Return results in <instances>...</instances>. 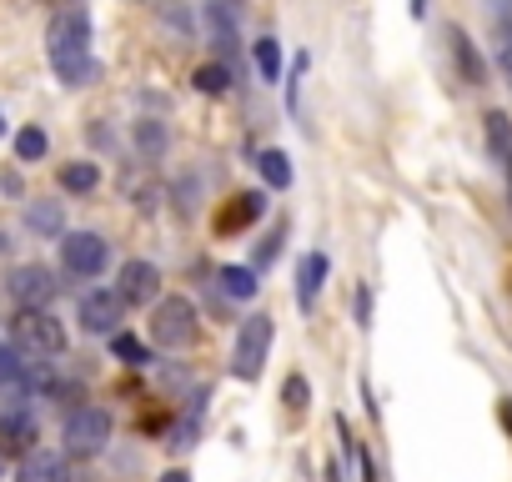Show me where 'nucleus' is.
Wrapping results in <instances>:
<instances>
[{
  "instance_id": "obj_1",
  "label": "nucleus",
  "mask_w": 512,
  "mask_h": 482,
  "mask_svg": "<svg viewBox=\"0 0 512 482\" xmlns=\"http://www.w3.org/2000/svg\"><path fill=\"white\" fill-rule=\"evenodd\" d=\"M46 56L61 86H91L101 76V61L91 56V16L86 6H71L51 21L46 31Z\"/></svg>"
},
{
  "instance_id": "obj_2",
  "label": "nucleus",
  "mask_w": 512,
  "mask_h": 482,
  "mask_svg": "<svg viewBox=\"0 0 512 482\" xmlns=\"http://www.w3.org/2000/svg\"><path fill=\"white\" fill-rule=\"evenodd\" d=\"M272 337H277V322L272 317H262V312L246 317L236 327V337H231V377H241V382L262 377V367L272 357Z\"/></svg>"
},
{
  "instance_id": "obj_3",
  "label": "nucleus",
  "mask_w": 512,
  "mask_h": 482,
  "mask_svg": "<svg viewBox=\"0 0 512 482\" xmlns=\"http://www.w3.org/2000/svg\"><path fill=\"white\" fill-rule=\"evenodd\" d=\"M11 337L26 357H61L66 352V327L46 307H21L11 322Z\"/></svg>"
},
{
  "instance_id": "obj_4",
  "label": "nucleus",
  "mask_w": 512,
  "mask_h": 482,
  "mask_svg": "<svg viewBox=\"0 0 512 482\" xmlns=\"http://www.w3.org/2000/svg\"><path fill=\"white\" fill-rule=\"evenodd\" d=\"M61 267L76 277V282H91L111 267V241L96 236V231H66L61 236Z\"/></svg>"
},
{
  "instance_id": "obj_5",
  "label": "nucleus",
  "mask_w": 512,
  "mask_h": 482,
  "mask_svg": "<svg viewBox=\"0 0 512 482\" xmlns=\"http://www.w3.org/2000/svg\"><path fill=\"white\" fill-rule=\"evenodd\" d=\"M151 342H161L171 352L196 342V307H191V297H161L151 307Z\"/></svg>"
},
{
  "instance_id": "obj_6",
  "label": "nucleus",
  "mask_w": 512,
  "mask_h": 482,
  "mask_svg": "<svg viewBox=\"0 0 512 482\" xmlns=\"http://www.w3.org/2000/svg\"><path fill=\"white\" fill-rule=\"evenodd\" d=\"M61 442H66V457H96L106 442H111V412L106 407H76L61 427Z\"/></svg>"
},
{
  "instance_id": "obj_7",
  "label": "nucleus",
  "mask_w": 512,
  "mask_h": 482,
  "mask_svg": "<svg viewBox=\"0 0 512 482\" xmlns=\"http://www.w3.org/2000/svg\"><path fill=\"white\" fill-rule=\"evenodd\" d=\"M116 292H121L126 307H151V302H161V272H156V262H141V257L126 262Z\"/></svg>"
},
{
  "instance_id": "obj_8",
  "label": "nucleus",
  "mask_w": 512,
  "mask_h": 482,
  "mask_svg": "<svg viewBox=\"0 0 512 482\" xmlns=\"http://www.w3.org/2000/svg\"><path fill=\"white\" fill-rule=\"evenodd\" d=\"M121 312H126V302H121V292H86L81 297V327L91 332V337H116V322H121Z\"/></svg>"
},
{
  "instance_id": "obj_9",
  "label": "nucleus",
  "mask_w": 512,
  "mask_h": 482,
  "mask_svg": "<svg viewBox=\"0 0 512 482\" xmlns=\"http://www.w3.org/2000/svg\"><path fill=\"white\" fill-rule=\"evenodd\" d=\"M6 287L21 307H51V297H56V277L46 267H16Z\"/></svg>"
},
{
  "instance_id": "obj_10",
  "label": "nucleus",
  "mask_w": 512,
  "mask_h": 482,
  "mask_svg": "<svg viewBox=\"0 0 512 482\" xmlns=\"http://www.w3.org/2000/svg\"><path fill=\"white\" fill-rule=\"evenodd\" d=\"M447 51H452V61H457L462 86H487V61H482V51L472 46V36H467L462 26H447Z\"/></svg>"
},
{
  "instance_id": "obj_11",
  "label": "nucleus",
  "mask_w": 512,
  "mask_h": 482,
  "mask_svg": "<svg viewBox=\"0 0 512 482\" xmlns=\"http://www.w3.org/2000/svg\"><path fill=\"white\" fill-rule=\"evenodd\" d=\"M0 452H11V457L36 452V417H31L26 407L0 412Z\"/></svg>"
},
{
  "instance_id": "obj_12",
  "label": "nucleus",
  "mask_w": 512,
  "mask_h": 482,
  "mask_svg": "<svg viewBox=\"0 0 512 482\" xmlns=\"http://www.w3.org/2000/svg\"><path fill=\"white\" fill-rule=\"evenodd\" d=\"M327 272H332L327 252H307V257L297 262V307H302V312L317 307V297H322V287H327Z\"/></svg>"
},
{
  "instance_id": "obj_13",
  "label": "nucleus",
  "mask_w": 512,
  "mask_h": 482,
  "mask_svg": "<svg viewBox=\"0 0 512 482\" xmlns=\"http://www.w3.org/2000/svg\"><path fill=\"white\" fill-rule=\"evenodd\" d=\"M267 211V196L262 191H241V196H231L226 206H221V216H216V231L221 236H231V231H246L256 216Z\"/></svg>"
},
{
  "instance_id": "obj_14",
  "label": "nucleus",
  "mask_w": 512,
  "mask_h": 482,
  "mask_svg": "<svg viewBox=\"0 0 512 482\" xmlns=\"http://www.w3.org/2000/svg\"><path fill=\"white\" fill-rule=\"evenodd\" d=\"M21 482H71V467H66V457H61V452L36 447V452H26V457H21Z\"/></svg>"
},
{
  "instance_id": "obj_15",
  "label": "nucleus",
  "mask_w": 512,
  "mask_h": 482,
  "mask_svg": "<svg viewBox=\"0 0 512 482\" xmlns=\"http://www.w3.org/2000/svg\"><path fill=\"white\" fill-rule=\"evenodd\" d=\"M0 387H11V392H26V387H46V377L31 372L26 352L11 347V342H0Z\"/></svg>"
},
{
  "instance_id": "obj_16",
  "label": "nucleus",
  "mask_w": 512,
  "mask_h": 482,
  "mask_svg": "<svg viewBox=\"0 0 512 482\" xmlns=\"http://www.w3.org/2000/svg\"><path fill=\"white\" fill-rule=\"evenodd\" d=\"M206 31H211V46L221 56H236V11L226 0H206Z\"/></svg>"
},
{
  "instance_id": "obj_17",
  "label": "nucleus",
  "mask_w": 512,
  "mask_h": 482,
  "mask_svg": "<svg viewBox=\"0 0 512 482\" xmlns=\"http://www.w3.org/2000/svg\"><path fill=\"white\" fill-rule=\"evenodd\" d=\"M151 6H156V16H161V26H166L171 36L196 41L201 21H196V11H191V0H151Z\"/></svg>"
},
{
  "instance_id": "obj_18",
  "label": "nucleus",
  "mask_w": 512,
  "mask_h": 482,
  "mask_svg": "<svg viewBox=\"0 0 512 482\" xmlns=\"http://www.w3.org/2000/svg\"><path fill=\"white\" fill-rule=\"evenodd\" d=\"M216 282H221V297H231V302H251L256 292H262V282H256L251 267H221Z\"/></svg>"
},
{
  "instance_id": "obj_19",
  "label": "nucleus",
  "mask_w": 512,
  "mask_h": 482,
  "mask_svg": "<svg viewBox=\"0 0 512 482\" xmlns=\"http://www.w3.org/2000/svg\"><path fill=\"white\" fill-rule=\"evenodd\" d=\"M231 81H236V76H231V66H221V61H206V66L191 71V86H196L201 96H226Z\"/></svg>"
},
{
  "instance_id": "obj_20",
  "label": "nucleus",
  "mask_w": 512,
  "mask_h": 482,
  "mask_svg": "<svg viewBox=\"0 0 512 482\" xmlns=\"http://www.w3.org/2000/svg\"><path fill=\"white\" fill-rule=\"evenodd\" d=\"M61 186L71 196H91L101 186V166L96 161H71V166H61Z\"/></svg>"
},
{
  "instance_id": "obj_21",
  "label": "nucleus",
  "mask_w": 512,
  "mask_h": 482,
  "mask_svg": "<svg viewBox=\"0 0 512 482\" xmlns=\"http://www.w3.org/2000/svg\"><path fill=\"white\" fill-rule=\"evenodd\" d=\"M256 171H262V181L272 191H287L292 186V156L287 151H262V156H256Z\"/></svg>"
},
{
  "instance_id": "obj_22",
  "label": "nucleus",
  "mask_w": 512,
  "mask_h": 482,
  "mask_svg": "<svg viewBox=\"0 0 512 482\" xmlns=\"http://www.w3.org/2000/svg\"><path fill=\"white\" fill-rule=\"evenodd\" d=\"M251 56H256V76H262L267 86L282 81V41H277V36H262Z\"/></svg>"
},
{
  "instance_id": "obj_23",
  "label": "nucleus",
  "mask_w": 512,
  "mask_h": 482,
  "mask_svg": "<svg viewBox=\"0 0 512 482\" xmlns=\"http://www.w3.org/2000/svg\"><path fill=\"white\" fill-rule=\"evenodd\" d=\"M26 221H31V231H41V236H66V231H61L66 216H61L56 201H31V206H26Z\"/></svg>"
},
{
  "instance_id": "obj_24",
  "label": "nucleus",
  "mask_w": 512,
  "mask_h": 482,
  "mask_svg": "<svg viewBox=\"0 0 512 482\" xmlns=\"http://www.w3.org/2000/svg\"><path fill=\"white\" fill-rule=\"evenodd\" d=\"M46 151H51V136L41 126H21L16 131V161H46Z\"/></svg>"
},
{
  "instance_id": "obj_25",
  "label": "nucleus",
  "mask_w": 512,
  "mask_h": 482,
  "mask_svg": "<svg viewBox=\"0 0 512 482\" xmlns=\"http://www.w3.org/2000/svg\"><path fill=\"white\" fill-rule=\"evenodd\" d=\"M482 126H487V146H492V156L502 161V156L512 151V121H507V111H487Z\"/></svg>"
},
{
  "instance_id": "obj_26",
  "label": "nucleus",
  "mask_w": 512,
  "mask_h": 482,
  "mask_svg": "<svg viewBox=\"0 0 512 482\" xmlns=\"http://www.w3.org/2000/svg\"><path fill=\"white\" fill-rule=\"evenodd\" d=\"M136 151H141L146 161H156V156L166 151V126H161V121H151V116H146V121H136Z\"/></svg>"
},
{
  "instance_id": "obj_27",
  "label": "nucleus",
  "mask_w": 512,
  "mask_h": 482,
  "mask_svg": "<svg viewBox=\"0 0 512 482\" xmlns=\"http://www.w3.org/2000/svg\"><path fill=\"white\" fill-rule=\"evenodd\" d=\"M111 352H116L126 367H151V347H146V342H136V337H126V332H116V337H111Z\"/></svg>"
},
{
  "instance_id": "obj_28",
  "label": "nucleus",
  "mask_w": 512,
  "mask_h": 482,
  "mask_svg": "<svg viewBox=\"0 0 512 482\" xmlns=\"http://www.w3.org/2000/svg\"><path fill=\"white\" fill-rule=\"evenodd\" d=\"M282 402H287L292 412H307V407H312V387H307L302 372H292V377L282 382Z\"/></svg>"
},
{
  "instance_id": "obj_29",
  "label": "nucleus",
  "mask_w": 512,
  "mask_h": 482,
  "mask_svg": "<svg viewBox=\"0 0 512 482\" xmlns=\"http://www.w3.org/2000/svg\"><path fill=\"white\" fill-rule=\"evenodd\" d=\"M302 76H307V56H297L292 61V76H287V106L297 111V101H302Z\"/></svg>"
},
{
  "instance_id": "obj_30",
  "label": "nucleus",
  "mask_w": 512,
  "mask_h": 482,
  "mask_svg": "<svg viewBox=\"0 0 512 482\" xmlns=\"http://www.w3.org/2000/svg\"><path fill=\"white\" fill-rule=\"evenodd\" d=\"M487 11H492V21H497V41L512 36V0H487Z\"/></svg>"
},
{
  "instance_id": "obj_31",
  "label": "nucleus",
  "mask_w": 512,
  "mask_h": 482,
  "mask_svg": "<svg viewBox=\"0 0 512 482\" xmlns=\"http://www.w3.org/2000/svg\"><path fill=\"white\" fill-rule=\"evenodd\" d=\"M357 322L372 327V287H357Z\"/></svg>"
},
{
  "instance_id": "obj_32",
  "label": "nucleus",
  "mask_w": 512,
  "mask_h": 482,
  "mask_svg": "<svg viewBox=\"0 0 512 482\" xmlns=\"http://www.w3.org/2000/svg\"><path fill=\"white\" fill-rule=\"evenodd\" d=\"M156 482H191V472H181V467H171V472H161Z\"/></svg>"
},
{
  "instance_id": "obj_33",
  "label": "nucleus",
  "mask_w": 512,
  "mask_h": 482,
  "mask_svg": "<svg viewBox=\"0 0 512 482\" xmlns=\"http://www.w3.org/2000/svg\"><path fill=\"white\" fill-rule=\"evenodd\" d=\"M502 427L512 432V397H502Z\"/></svg>"
},
{
  "instance_id": "obj_34",
  "label": "nucleus",
  "mask_w": 512,
  "mask_h": 482,
  "mask_svg": "<svg viewBox=\"0 0 512 482\" xmlns=\"http://www.w3.org/2000/svg\"><path fill=\"white\" fill-rule=\"evenodd\" d=\"M327 482H342V462H327Z\"/></svg>"
},
{
  "instance_id": "obj_35",
  "label": "nucleus",
  "mask_w": 512,
  "mask_h": 482,
  "mask_svg": "<svg viewBox=\"0 0 512 482\" xmlns=\"http://www.w3.org/2000/svg\"><path fill=\"white\" fill-rule=\"evenodd\" d=\"M502 171H507V196H512V151L502 156Z\"/></svg>"
},
{
  "instance_id": "obj_36",
  "label": "nucleus",
  "mask_w": 512,
  "mask_h": 482,
  "mask_svg": "<svg viewBox=\"0 0 512 482\" xmlns=\"http://www.w3.org/2000/svg\"><path fill=\"white\" fill-rule=\"evenodd\" d=\"M412 16H417V21L427 16V0H412Z\"/></svg>"
},
{
  "instance_id": "obj_37",
  "label": "nucleus",
  "mask_w": 512,
  "mask_h": 482,
  "mask_svg": "<svg viewBox=\"0 0 512 482\" xmlns=\"http://www.w3.org/2000/svg\"><path fill=\"white\" fill-rule=\"evenodd\" d=\"M0 252H6V236H0Z\"/></svg>"
},
{
  "instance_id": "obj_38",
  "label": "nucleus",
  "mask_w": 512,
  "mask_h": 482,
  "mask_svg": "<svg viewBox=\"0 0 512 482\" xmlns=\"http://www.w3.org/2000/svg\"><path fill=\"white\" fill-rule=\"evenodd\" d=\"M0 131H6V121H0Z\"/></svg>"
}]
</instances>
